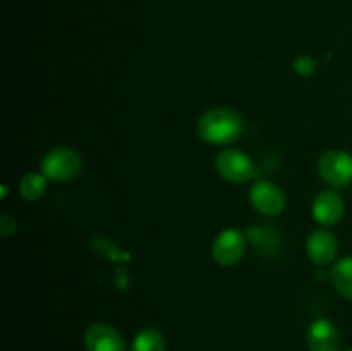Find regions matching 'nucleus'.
<instances>
[{
	"label": "nucleus",
	"instance_id": "1",
	"mask_svg": "<svg viewBox=\"0 0 352 351\" xmlns=\"http://www.w3.org/2000/svg\"><path fill=\"white\" fill-rule=\"evenodd\" d=\"M196 133L199 140L208 145L227 147L239 140L244 133V120L236 110L227 107L210 109L199 117L196 124Z\"/></svg>",
	"mask_w": 352,
	"mask_h": 351
},
{
	"label": "nucleus",
	"instance_id": "2",
	"mask_svg": "<svg viewBox=\"0 0 352 351\" xmlns=\"http://www.w3.org/2000/svg\"><path fill=\"white\" fill-rule=\"evenodd\" d=\"M215 169L219 176L234 184H244L258 178L260 169L253 158L236 148H226L215 158Z\"/></svg>",
	"mask_w": 352,
	"mask_h": 351
},
{
	"label": "nucleus",
	"instance_id": "3",
	"mask_svg": "<svg viewBox=\"0 0 352 351\" xmlns=\"http://www.w3.org/2000/svg\"><path fill=\"white\" fill-rule=\"evenodd\" d=\"M82 169V158L69 147H57L48 151L40 162L41 174L55 182L72 181Z\"/></svg>",
	"mask_w": 352,
	"mask_h": 351
},
{
	"label": "nucleus",
	"instance_id": "4",
	"mask_svg": "<svg viewBox=\"0 0 352 351\" xmlns=\"http://www.w3.org/2000/svg\"><path fill=\"white\" fill-rule=\"evenodd\" d=\"M318 176L333 189L352 184V155L344 150H329L318 158Z\"/></svg>",
	"mask_w": 352,
	"mask_h": 351
},
{
	"label": "nucleus",
	"instance_id": "5",
	"mask_svg": "<svg viewBox=\"0 0 352 351\" xmlns=\"http://www.w3.org/2000/svg\"><path fill=\"white\" fill-rule=\"evenodd\" d=\"M250 202L258 213L265 217H277L285 209V195L275 182L258 179L250 189Z\"/></svg>",
	"mask_w": 352,
	"mask_h": 351
},
{
	"label": "nucleus",
	"instance_id": "6",
	"mask_svg": "<svg viewBox=\"0 0 352 351\" xmlns=\"http://www.w3.org/2000/svg\"><path fill=\"white\" fill-rule=\"evenodd\" d=\"M246 253V236L236 227L222 231L212 244V257L222 267L239 264Z\"/></svg>",
	"mask_w": 352,
	"mask_h": 351
},
{
	"label": "nucleus",
	"instance_id": "7",
	"mask_svg": "<svg viewBox=\"0 0 352 351\" xmlns=\"http://www.w3.org/2000/svg\"><path fill=\"white\" fill-rule=\"evenodd\" d=\"M346 212V203L336 189H323L313 200L311 213L322 226H333L339 222Z\"/></svg>",
	"mask_w": 352,
	"mask_h": 351
},
{
	"label": "nucleus",
	"instance_id": "8",
	"mask_svg": "<svg viewBox=\"0 0 352 351\" xmlns=\"http://www.w3.org/2000/svg\"><path fill=\"white\" fill-rule=\"evenodd\" d=\"M339 251V241L329 229H315L306 240V253L316 265H330Z\"/></svg>",
	"mask_w": 352,
	"mask_h": 351
},
{
	"label": "nucleus",
	"instance_id": "9",
	"mask_svg": "<svg viewBox=\"0 0 352 351\" xmlns=\"http://www.w3.org/2000/svg\"><path fill=\"white\" fill-rule=\"evenodd\" d=\"M85 346L88 351H126L122 336L109 323H91L85 332Z\"/></svg>",
	"mask_w": 352,
	"mask_h": 351
},
{
	"label": "nucleus",
	"instance_id": "10",
	"mask_svg": "<svg viewBox=\"0 0 352 351\" xmlns=\"http://www.w3.org/2000/svg\"><path fill=\"white\" fill-rule=\"evenodd\" d=\"M309 351H339L340 332L330 320L316 319L306 334Z\"/></svg>",
	"mask_w": 352,
	"mask_h": 351
},
{
	"label": "nucleus",
	"instance_id": "11",
	"mask_svg": "<svg viewBox=\"0 0 352 351\" xmlns=\"http://www.w3.org/2000/svg\"><path fill=\"white\" fill-rule=\"evenodd\" d=\"M330 279L342 298L352 299V257H344L336 262L332 272H330Z\"/></svg>",
	"mask_w": 352,
	"mask_h": 351
},
{
	"label": "nucleus",
	"instance_id": "12",
	"mask_svg": "<svg viewBox=\"0 0 352 351\" xmlns=\"http://www.w3.org/2000/svg\"><path fill=\"white\" fill-rule=\"evenodd\" d=\"M167 350V341L164 334L155 327H144L143 330L134 336L131 351H165Z\"/></svg>",
	"mask_w": 352,
	"mask_h": 351
},
{
	"label": "nucleus",
	"instance_id": "13",
	"mask_svg": "<svg viewBox=\"0 0 352 351\" xmlns=\"http://www.w3.org/2000/svg\"><path fill=\"white\" fill-rule=\"evenodd\" d=\"M47 181L43 174H38V172H30V174H24L23 179L19 181V195L21 198L26 200V202H38L41 196L45 195V189H47Z\"/></svg>",
	"mask_w": 352,
	"mask_h": 351
},
{
	"label": "nucleus",
	"instance_id": "14",
	"mask_svg": "<svg viewBox=\"0 0 352 351\" xmlns=\"http://www.w3.org/2000/svg\"><path fill=\"white\" fill-rule=\"evenodd\" d=\"M292 67H294L296 74L302 76V78H309V76H313V72L316 71V61L308 57V55H301V57L296 58Z\"/></svg>",
	"mask_w": 352,
	"mask_h": 351
},
{
	"label": "nucleus",
	"instance_id": "15",
	"mask_svg": "<svg viewBox=\"0 0 352 351\" xmlns=\"http://www.w3.org/2000/svg\"><path fill=\"white\" fill-rule=\"evenodd\" d=\"M14 233H16V220L7 215V213H3L0 217V234H2V237H9Z\"/></svg>",
	"mask_w": 352,
	"mask_h": 351
},
{
	"label": "nucleus",
	"instance_id": "16",
	"mask_svg": "<svg viewBox=\"0 0 352 351\" xmlns=\"http://www.w3.org/2000/svg\"><path fill=\"white\" fill-rule=\"evenodd\" d=\"M346 351H352V348H351V350H346Z\"/></svg>",
	"mask_w": 352,
	"mask_h": 351
}]
</instances>
